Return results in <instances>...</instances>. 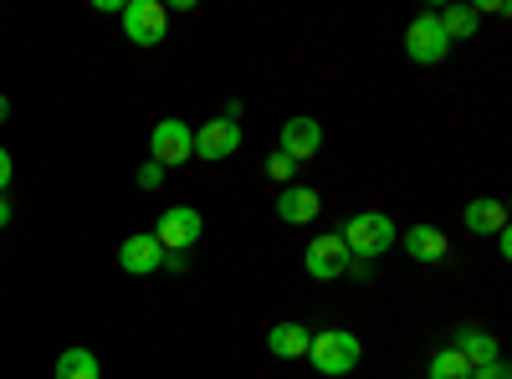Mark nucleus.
<instances>
[{"label":"nucleus","mask_w":512,"mask_h":379,"mask_svg":"<svg viewBox=\"0 0 512 379\" xmlns=\"http://www.w3.org/2000/svg\"><path fill=\"white\" fill-rule=\"evenodd\" d=\"M318 210H323V200H318L313 185H282V195H277V221L308 226V221H318Z\"/></svg>","instance_id":"nucleus-11"},{"label":"nucleus","mask_w":512,"mask_h":379,"mask_svg":"<svg viewBox=\"0 0 512 379\" xmlns=\"http://www.w3.org/2000/svg\"><path fill=\"white\" fill-rule=\"evenodd\" d=\"M400 246H405V257H410V262H425V267L446 262V251H451L446 231H436V226H410V231L400 236Z\"/></svg>","instance_id":"nucleus-12"},{"label":"nucleus","mask_w":512,"mask_h":379,"mask_svg":"<svg viewBox=\"0 0 512 379\" xmlns=\"http://www.w3.org/2000/svg\"><path fill=\"white\" fill-rule=\"evenodd\" d=\"M431 379H472V364H466L456 349H436V359H431Z\"/></svg>","instance_id":"nucleus-18"},{"label":"nucleus","mask_w":512,"mask_h":379,"mask_svg":"<svg viewBox=\"0 0 512 379\" xmlns=\"http://www.w3.org/2000/svg\"><path fill=\"white\" fill-rule=\"evenodd\" d=\"M446 52H451V36L441 31L436 11L415 16V21H410V31H405V57H410V62H420V67H436V62H446Z\"/></svg>","instance_id":"nucleus-5"},{"label":"nucleus","mask_w":512,"mask_h":379,"mask_svg":"<svg viewBox=\"0 0 512 379\" xmlns=\"http://www.w3.org/2000/svg\"><path fill=\"white\" fill-rule=\"evenodd\" d=\"M11 216H16V210H11V200L0 195V226H11Z\"/></svg>","instance_id":"nucleus-25"},{"label":"nucleus","mask_w":512,"mask_h":379,"mask_svg":"<svg viewBox=\"0 0 512 379\" xmlns=\"http://www.w3.org/2000/svg\"><path fill=\"white\" fill-rule=\"evenodd\" d=\"M190 267V251H164V272H185Z\"/></svg>","instance_id":"nucleus-22"},{"label":"nucleus","mask_w":512,"mask_h":379,"mask_svg":"<svg viewBox=\"0 0 512 379\" xmlns=\"http://www.w3.org/2000/svg\"><path fill=\"white\" fill-rule=\"evenodd\" d=\"M277 149H282L292 164H308V159H318V149H323V123H318V118H308V113L287 118V123H282V139H277Z\"/></svg>","instance_id":"nucleus-9"},{"label":"nucleus","mask_w":512,"mask_h":379,"mask_svg":"<svg viewBox=\"0 0 512 379\" xmlns=\"http://www.w3.org/2000/svg\"><path fill=\"white\" fill-rule=\"evenodd\" d=\"M349 246H344V236L338 231H323L318 241H308V251H303V267H308V277H318V282H333V277H344L349 272Z\"/></svg>","instance_id":"nucleus-8"},{"label":"nucleus","mask_w":512,"mask_h":379,"mask_svg":"<svg viewBox=\"0 0 512 379\" xmlns=\"http://www.w3.org/2000/svg\"><path fill=\"white\" fill-rule=\"evenodd\" d=\"M436 21H441V31H446L451 41H472L477 26H482V16H477L472 6H446V11H436Z\"/></svg>","instance_id":"nucleus-17"},{"label":"nucleus","mask_w":512,"mask_h":379,"mask_svg":"<svg viewBox=\"0 0 512 379\" xmlns=\"http://www.w3.org/2000/svg\"><path fill=\"white\" fill-rule=\"evenodd\" d=\"M477 16L487 11V16H507V0H477V6H472Z\"/></svg>","instance_id":"nucleus-24"},{"label":"nucleus","mask_w":512,"mask_h":379,"mask_svg":"<svg viewBox=\"0 0 512 379\" xmlns=\"http://www.w3.org/2000/svg\"><path fill=\"white\" fill-rule=\"evenodd\" d=\"M118 267H123L128 277H149V272H159V267H164V246L154 241V231L128 236V241L118 246Z\"/></svg>","instance_id":"nucleus-10"},{"label":"nucleus","mask_w":512,"mask_h":379,"mask_svg":"<svg viewBox=\"0 0 512 379\" xmlns=\"http://www.w3.org/2000/svg\"><path fill=\"white\" fill-rule=\"evenodd\" d=\"M344 236V246H349V257H359V262H374V257H384L395 241H400V231H395V221L384 216V210H359V216L338 231Z\"/></svg>","instance_id":"nucleus-1"},{"label":"nucleus","mask_w":512,"mask_h":379,"mask_svg":"<svg viewBox=\"0 0 512 379\" xmlns=\"http://www.w3.org/2000/svg\"><path fill=\"white\" fill-rule=\"evenodd\" d=\"M11 175H16V164H11V154H6V149H0V195H6Z\"/></svg>","instance_id":"nucleus-23"},{"label":"nucleus","mask_w":512,"mask_h":379,"mask_svg":"<svg viewBox=\"0 0 512 379\" xmlns=\"http://www.w3.org/2000/svg\"><path fill=\"white\" fill-rule=\"evenodd\" d=\"M200 236H205V221H200L195 205H169L159 216V226H154V241L164 251H195Z\"/></svg>","instance_id":"nucleus-4"},{"label":"nucleus","mask_w":512,"mask_h":379,"mask_svg":"<svg viewBox=\"0 0 512 379\" xmlns=\"http://www.w3.org/2000/svg\"><path fill=\"white\" fill-rule=\"evenodd\" d=\"M308 344H313V333H308L303 323H277V328L267 333V349H272L277 359H308Z\"/></svg>","instance_id":"nucleus-15"},{"label":"nucleus","mask_w":512,"mask_h":379,"mask_svg":"<svg viewBox=\"0 0 512 379\" xmlns=\"http://www.w3.org/2000/svg\"><path fill=\"white\" fill-rule=\"evenodd\" d=\"M149 149H154L159 170H169V164H190V159H195V129H190L185 118H159Z\"/></svg>","instance_id":"nucleus-6"},{"label":"nucleus","mask_w":512,"mask_h":379,"mask_svg":"<svg viewBox=\"0 0 512 379\" xmlns=\"http://www.w3.org/2000/svg\"><path fill=\"white\" fill-rule=\"evenodd\" d=\"M52 379H103V364H98L93 349H62Z\"/></svg>","instance_id":"nucleus-16"},{"label":"nucleus","mask_w":512,"mask_h":379,"mask_svg":"<svg viewBox=\"0 0 512 379\" xmlns=\"http://www.w3.org/2000/svg\"><path fill=\"white\" fill-rule=\"evenodd\" d=\"M451 349H456L466 364H472V369H482V364H497V359H502V349H497V339H492V333H487V328H472V323H466V328H456Z\"/></svg>","instance_id":"nucleus-13"},{"label":"nucleus","mask_w":512,"mask_h":379,"mask_svg":"<svg viewBox=\"0 0 512 379\" xmlns=\"http://www.w3.org/2000/svg\"><path fill=\"white\" fill-rule=\"evenodd\" d=\"M308 359L318 364V374H328V379H344V374H354V369H359L364 344L354 339L349 328H323L318 339L308 344Z\"/></svg>","instance_id":"nucleus-2"},{"label":"nucleus","mask_w":512,"mask_h":379,"mask_svg":"<svg viewBox=\"0 0 512 379\" xmlns=\"http://www.w3.org/2000/svg\"><path fill=\"white\" fill-rule=\"evenodd\" d=\"M169 31V6L164 0H128L123 6V36L134 47H159Z\"/></svg>","instance_id":"nucleus-3"},{"label":"nucleus","mask_w":512,"mask_h":379,"mask_svg":"<svg viewBox=\"0 0 512 379\" xmlns=\"http://www.w3.org/2000/svg\"><path fill=\"white\" fill-rule=\"evenodd\" d=\"M461 221H466V231H472V236H497V231H507V205L492 200V195H482V200H472V205L461 210Z\"/></svg>","instance_id":"nucleus-14"},{"label":"nucleus","mask_w":512,"mask_h":379,"mask_svg":"<svg viewBox=\"0 0 512 379\" xmlns=\"http://www.w3.org/2000/svg\"><path fill=\"white\" fill-rule=\"evenodd\" d=\"M472 379H512V369H507V359H497V364H482V369H472Z\"/></svg>","instance_id":"nucleus-21"},{"label":"nucleus","mask_w":512,"mask_h":379,"mask_svg":"<svg viewBox=\"0 0 512 379\" xmlns=\"http://www.w3.org/2000/svg\"><path fill=\"white\" fill-rule=\"evenodd\" d=\"M262 170H267V180H277V185H292V175H297V164L282 154V149H272L267 154V164H262Z\"/></svg>","instance_id":"nucleus-19"},{"label":"nucleus","mask_w":512,"mask_h":379,"mask_svg":"<svg viewBox=\"0 0 512 379\" xmlns=\"http://www.w3.org/2000/svg\"><path fill=\"white\" fill-rule=\"evenodd\" d=\"M241 149V123L236 118H205L200 129H195V159H205V164H221V159H231Z\"/></svg>","instance_id":"nucleus-7"},{"label":"nucleus","mask_w":512,"mask_h":379,"mask_svg":"<svg viewBox=\"0 0 512 379\" xmlns=\"http://www.w3.org/2000/svg\"><path fill=\"white\" fill-rule=\"evenodd\" d=\"M6 113H11V103H6V93H0V123H6Z\"/></svg>","instance_id":"nucleus-26"},{"label":"nucleus","mask_w":512,"mask_h":379,"mask_svg":"<svg viewBox=\"0 0 512 379\" xmlns=\"http://www.w3.org/2000/svg\"><path fill=\"white\" fill-rule=\"evenodd\" d=\"M164 175H169V170H159L154 159H149V164H139V190H159V185H164Z\"/></svg>","instance_id":"nucleus-20"}]
</instances>
